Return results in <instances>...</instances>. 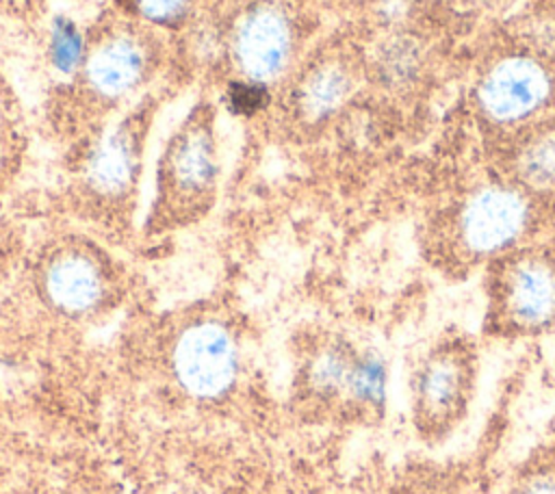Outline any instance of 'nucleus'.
<instances>
[{"label": "nucleus", "instance_id": "nucleus-9", "mask_svg": "<svg viewBox=\"0 0 555 494\" xmlns=\"http://www.w3.org/2000/svg\"><path fill=\"white\" fill-rule=\"evenodd\" d=\"M147 121L150 119L141 113L128 115L98 141L87 162L89 184L98 193L119 195L132 184L141 160L143 132Z\"/></svg>", "mask_w": 555, "mask_h": 494}, {"label": "nucleus", "instance_id": "nucleus-5", "mask_svg": "<svg viewBox=\"0 0 555 494\" xmlns=\"http://www.w3.org/2000/svg\"><path fill=\"white\" fill-rule=\"evenodd\" d=\"M163 180L167 188L184 199L204 197L217 182V141L212 115L197 106L173 132L163 152Z\"/></svg>", "mask_w": 555, "mask_h": 494}, {"label": "nucleus", "instance_id": "nucleus-6", "mask_svg": "<svg viewBox=\"0 0 555 494\" xmlns=\"http://www.w3.org/2000/svg\"><path fill=\"white\" fill-rule=\"evenodd\" d=\"M232 52L247 78L256 82L278 78L286 69L293 52L288 20L273 6L251 9L234 30Z\"/></svg>", "mask_w": 555, "mask_h": 494}, {"label": "nucleus", "instance_id": "nucleus-11", "mask_svg": "<svg viewBox=\"0 0 555 494\" xmlns=\"http://www.w3.org/2000/svg\"><path fill=\"white\" fill-rule=\"evenodd\" d=\"M351 78L340 65H321L299 87V108L308 119H323L349 95Z\"/></svg>", "mask_w": 555, "mask_h": 494}, {"label": "nucleus", "instance_id": "nucleus-8", "mask_svg": "<svg viewBox=\"0 0 555 494\" xmlns=\"http://www.w3.org/2000/svg\"><path fill=\"white\" fill-rule=\"evenodd\" d=\"M147 46L130 32H111L95 43L85 63L87 84L104 100L128 95L147 74Z\"/></svg>", "mask_w": 555, "mask_h": 494}, {"label": "nucleus", "instance_id": "nucleus-15", "mask_svg": "<svg viewBox=\"0 0 555 494\" xmlns=\"http://www.w3.org/2000/svg\"><path fill=\"white\" fill-rule=\"evenodd\" d=\"M356 353L345 347L327 349L312 366V384L323 392H340L347 388L349 370Z\"/></svg>", "mask_w": 555, "mask_h": 494}, {"label": "nucleus", "instance_id": "nucleus-13", "mask_svg": "<svg viewBox=\"0 0 555 494\" xmlns=\"http://www.w3.org/2000/svg\"><path fill=\"white\" fill-rule=\"evenodd\" d=\"M351 399L366 407L384 405L386 396V364L377 353H356L347 388Z\"/></svg>", "mask_w": 555, "mask_h": 494}, {"label": "nucleus", "instance_id": "nucleus-1", "mask_svg": "<svg viewBox=\"0 0 555 494\" xmlns=\"http://www.w3.org/2000/svg\"><path fill=\"white\" fill-rule=\"evenodd\" d=\"M531 225V202L525 188L486 184L475 188L457 210L455 236L473 258L509 251Z\"/></svg>", "mask_w": 555, "mask_h": 494}, {"label": "nucleus", "instance_id": "nucleus-17", "mask_svg": "<svg viewBox=\"0 0 555 494\" xmlns=\"http://www.w3.org/2000/svg\"><path fill=\"white\" fill-rule=\"evenodd\" d=\"M520 494H555V474H538L533 477Z\"/></svg>", "mask_w": 555, "mask_h": 494}, {"label": "nucleus", "instance_id": "nucleus-3", "mask_svg": "<svg viewBox=\"0 0 555 494\" xmlns=\"http://www.w3.org/2000/svg\"><path fill=\"white\" fill-rule=\"evenodd\" d=\"M499 318L520 334H538L555 325V262L544 256L512 260L496 284Z\"/></svg>", "mask_w": 555, "mask_h": 494}, {"label": "nucleus", "instance_id": "nucleus-16", "mask_svg": "<svg viewBox=\"0 0 555 494\" xmlns=\"http://www.w3.org/2000/svg\"><path fill=\"white\" fill-rule=\"evenodd\" d=\"M132 11L156 26H178L193 9L195 0H128Z\"/></svg>", "mask_w": 555, "mask_h": 494}, {"label": "nucleus", "instance_id": "nucleus-7", "mask_svg": "<svg viewBox=\"0 0 555 494\" xmlns=\"http://www.w3.org/2000/svg\"><path fill=\"white\" fill-rule=\"evenodd\" d=\"M236 351L228 332L202 323L184 332L176 349V368L182 384L197 394H217L234 377Z\"/></svg>", "mask_w": 555, "mask_h": 494}, {"label": "nucleus", "instance_id": "nucleus-10", "mask_svg": "<svg viewBox=\"0 0 555 494\" xmlns=\"http://www.w3.org/2000/svg\"><path fill=\"white\" fill-rule=\"evenodd\" d=\"M46 290L59 308L67 312H82L100 301L102 275L89 258L67 253L50 264Z\"/></svg>", "mask_w": 555, "mask_h": 494}, {"label": "nucleus", "instance_id": "nucleus-2", "mask_svg": "<svg viewBox=\"0 0 555 494\" xmlns=\"http://www.w3.org/2000/svg\"><path fill=\"white\" fill-rule=\"evenodd\" d=\"M475 384L473 353L457 342L440 344L414 370V420L434 438L449 431L466 412Z\"/></svg>", "mask_w": 555, "mask_h": 494}, {"label": "nucleus", "instance_id": "nucleus-4", "mask_svg": "<svg viewBox=\"0 0 555 494\" xmlns=\"http://www.w3.org/2000/svg\"><path fill=\"white\" fill-rule=\"evenodd\" d=\"M553 93L551 74L531 56H503L477 87V102L490 121L509 126L546 106Z\"/></svg>", "mask_w": 555, "mask_h": 494}, {"label": "nucleus", "instance_id": "nucleus-12", "mask_svg": "<svg viewBox=\"0 0 555 494\" xmlns=\"http://www.w3.org/2000/svg\"><path fill=\"white\" fill-rule=\"evenodd\" d=\"M518 180L529 191H555V130L529 141L518 154Z\"/></svg>", "mask_w": 555, "mask_h": 494}, {"label": "nucleus", "instance_id": "nucleus-14", "mask_svg": "<svg viewBox=\"0 0 555 494\" xmlns=\"http://www.w3.org/2000/svg\"><path fill=\"white\" fill-rule=\"evenodd\" d=\"M379 65L388 84H410L421 67V48L416 39H392L382 50Z\"/></svg>", "mask_w": 555, "mask_h": 494}]
</instances>
